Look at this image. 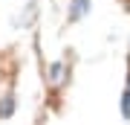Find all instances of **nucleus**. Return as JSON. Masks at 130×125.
Masks as SVG:
<instances>
[{"label":"nucleus","mask_w":130,"mask_h":125,"mask_svg":"<svg viewBox=\"0 0 130 125\" xmlns=\"http://www.w3.org/2000/svg\"><path fill=\"white\" fill-rule=\"evenodd\" d=\"M9 111H12V99H6V102L0 105V116H6V113H9Z\"/></svg>","instance_id":"3"},{"label":"nucleus","mask_w":130,"mask_h":125,"mask_svg":"<svg viewBox=\"0 0 130 125\" xmlns=\"http://www.w3.org/2000/svg\"><path fill=\"white\" fill-rule=\"evenodd\" d=\"M87 3H90V0H72V15H70V18H81V15L87 12Z\"/></svg>","instance_id":"1"},{"label":"nucleus","mask_w":130,"mask_h":125,"mask_svg":"<svg viewBox=\"0 0 130 125\" xmlns=\"http://www.w3.org/2000/svg\"><path fill=\"white\" fill-rule=\"evenodd\" d=\"M121 111H124V116H130V87L124 93V108H121Z\"/></svg>","instance_id":"2"}]
</instances>
